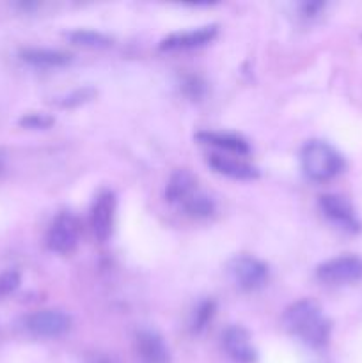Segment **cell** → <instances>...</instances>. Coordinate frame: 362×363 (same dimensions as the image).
<instances>
[{"mask_svg":"<svg viewBox=\"0 0 362 363\" xmlns=\"http://www.w3.org/2000/svg\"><path fill=\"white\" fill-rule=\"evenodd\" d=\"M80 240V223L71 213L55 216L46 233V247L55 254H70L77 248Z\"/></svg>","mask_w":362,"mask_h":363,"instance_id":"4","label":"cell"},{"mask_svg":"<svg viewBox=\"0 0 362 363\" xmlns=\"http://www.w3.org/2000/svg\"><path fill=\"white\" fill-rule=\"evenodd\" d=\"M197 138L201 142L208 145H215L216 149L224 151L227 155L233 156H241V155H248L251 147H248L247 142L243 140L241 137L233 133H222V131H201L197 135Z\"/></svg>","mask_w":362,"mask_h":363,"instance_id":"14","label":"cell"},{"mask_svg":"<svg viewBox=\"0 0 362 363\" xmlns=\"http://www.w3.org/2000/svg\"><path fill=\"white\" fill-rule=\"evenodd\" d=\"M212 315H213V303L212 301H206V303H202L201 307L197 308V312H195V321H194L195 332L204 328L206 323L212 319Z\"/></svg>","mask_w":362,"mask_h":363,"instance_id":"19","label":"cell"},{"mask_svg":"<svg viewBox=\"0 0 362 363\" xmlns=\"http://www.w3.org/2000/svg\"><path fill=\"white\" fill-rule=\"evenodd\" d=\"M20 286V273L9 269V272L0 273V298L7 296Z\"/></svg>","mask_w":362,"mask_h":363,"instance_id":"18","label":"cell"},{"mask_svg":"<svg viewBox=\"0 0 362 363\" xmlns=\"http://www.w3.org/2000/svg\"><path fill=\"white\" fill-rule=\"evenodd\" d=\"M208 165L212 167L215 172L224 174L227 177H233V179L240 181H248L256 179L259 176L258 169L252 165H248L247 162L240 160V156H229L226 152H213L208 158Z\"/></svg>","mask_w":362,"mask_h":363,"instance_id":"11","label":"cell"},{"mask_svg":"<svg viewBox=\"0 0 362 363\" xmlns=\"http://www.w3.org/2000/svg\"><path fill=\"white\" fill-rule=\"evenodd\" d=\"M181 209H183L185 213H188L190 216H195V218H206V216H209L213 213L215 204H213V201L208 195L202 194L201 190H197L188 201H185L183 204H181Z\"/></svg>","mask_w":362,"mask_h":363,"instance_id":"16","label":"cell"},{"mask_svg":"<svg viewBox=\"0 0 362 363\" xmlns=\"http://www.w3.org/2000/svg\"><path fill=\"white\" fill-rule=\"evenodd\" d=\"M229 272L236 286L243 291L261 289L268 282V266L251 255H240L233 259Z\"/></svg>","mask_w":362,"mask_h":363,"instance_id":"7","label":"cell"},{"mask_svg":"<svg viewBox=\"0 0 362 363\" xmlns=\"http://www.w3.org/2000/svg\"><path fill=\"white\" fill-rule=\"evenodd\" d=\"M116 195L112 191H102L98 197L94 199L91 208V227L92 234L98 238L99 241L109 240L112 234L114 227V216H116Z\"/></svg>","mask_w":362,"mask_h":363,"instance_id":"8","label":"cell"},{"mask_svg":"<svg viewBox=\"0 0 362 363\" xmlns=\"http://www.w3.org/2000/svg\"><path fill=\"white\" fill-rule=\"evenodd\" d=\"M319 209L323 215L346 233L357 234L362 230V222L357 211L346 197L337 194H325L319 197Z\"/></svg>","mask_w":362,"mask_h":363,"instance_id":"6","label":"cell"},{"mask_svg":"<svg viewBox=\"0 0 362 363\" xmlns=\"http://www.w3.org/2000/svg\"><path fill=\"white\" fill-rule=\"evenodd\" d=\"M224 350L227 357L236 363H254L256 350L252 346L251 335L241 326H229L222 337Z\"/></svg>","mask_w":362,"mask_h":363,"instance_id":"9","label":"cell"},{"mask_svg":"<svg viewBox=\"0 0 362 363\" xmlns=\"http://www.w3.org/2000/svg\"><path fill=\"white\" fill-rule=\"evenodd\" d=\"M216 35V27H201L194 30H185L170 34L160 43V48L165 52H177V50H192L204 46Z\"/></svg>","mask_w":362,"mask_h":363,"instance_id":"10","label":"cell"},{"mask_svg":"<svg viewBox=\"0 0 362 363\" xmlns=\"http://www.w3.org/2000/svg\"><path fill=\"white\" fill-rule=\"evenodd\" d=\"M21 59L35 67H60L70 62L71 55L60 52V50L27 48L21 52Z\"/></svg>","mask_w":362,"mask_h":363,"instance_id":"15","label":"cell"},{"mask_svg":"<svg viewBox=\"0 0 362 363\" xmlns=\"http://www.w3.org/2000/svg\"><path fill=\"white\" fill-rule=\"evenodd\" d=\"M94 363H109V362H106V360H96Z\"/></svg>","mask_w":362,"mask_h":363,"instance_id":"21","label":"cell"},{"mask_svg":"<svg viewBox=\"0 0 362 363\" xmlns=\"http://www.w3.org/2000/svg\"><path fill=\"white\" fill-rule=\"evenodd\" d=\"M197 190V179L188 170H176L167 183L165 197L167 201L181 208V204L188 201Z\"/></svg>","mask_w":362,"mask_h":363,"instance_id":"13","label":"cell"},{"mask_svg":"<svg viewBox=\"0 0 362 363\" xmlns=\"http://www.w3.org/2000/svg\"><path fill=\"white\" fill-rule=\"evenodd\" d=\"M316 277L329 286H351L362 280V257L339 255L325 261L316 269Z\"/></svg>","mask_w":362,"mask_h":363,"instance_id":"3","label":"cell"},{"mask_svg":"<svg viewBox=\"0 0 362 363\" xmlns=\"http://www.w3.org/2000/svg\"><path fill=\"white\" fill-rule=\"evenodd\" d=\"M300 162L304 174L312 181L334 179L346 167L341 152L325 140H309L302 147Z\"/></svg>","mask_w":362,"mask_h":363,"instance_id":"2","label":"cell"},{"mask_svg":"<svg viewBox=\"0 0 362 363\" xmlns=\"http://www.w3.org/2000/svg\"><path fill=\"white\" fill-rule=\"evenodd\" d=\"M23 326L31 335L55 339L71 328V318L59 308H46V311H38L27 315Z\"/></svg>","mask_w":362,"mask_h":363,"instance_id":"5","label":"cell"},{"mask_svg":"<svg viewBox=\"0 0 362 363\" xmlns=\"http://www.w3.org/2000/svg\"><path fill=\"white\" fill-rule=\"evenodd\" d=\"M21 123L28 128H48L50 124H52V119L46 116H43V113H39V116L38 113H31V116L25 117Z\"/></svg>","mask_w":362,"mask_h":363,"instance_id":"20","label":"cell"},{"mask_svg":"<svg viewBox=\"0 0 362 363\" xmlns=\"http://www.w3.org/2000/svg\"><path fill=\"white\" fill-rule=\"evenodd\" d=\"M284 325L287 332L311 347L325 346L332 330L329 318L311 300H300L287 307L284 312Z\"/></svg>","mask_w":362,"mask_h":363,"instance_id":"1","label":"cell"},{"mask_svg":"<svg viewBox=\"0 0 362 363\" xmlns=\"http://www.w3.org/2000/svg\"><path fill=\"white\" fill-rule=\"evenodd\" d=\"M71 41L77 43V45H84V46H91V48H103V46L110 45V39L106 38L105 34L102 32H94V30H75L70 34Z\"/></svg>","mask_w":362,"mask_h":363,"instance_id":"17","label":"cell"},{"mask_svg":"<svg viewBox=\"0 0 362 363\" xmlns=\"http://www.w3.org/2000/svg\"><path fill=\"white\" fill-rule=\"evenodd\" d=\"M135 351L141 363H165L169 360V351L162 337L155 332H141L135 342Z\"/></svg>","mask_w":362,"mask_h":363,"instance_id":"12","label":"cell"}]
</instances>
